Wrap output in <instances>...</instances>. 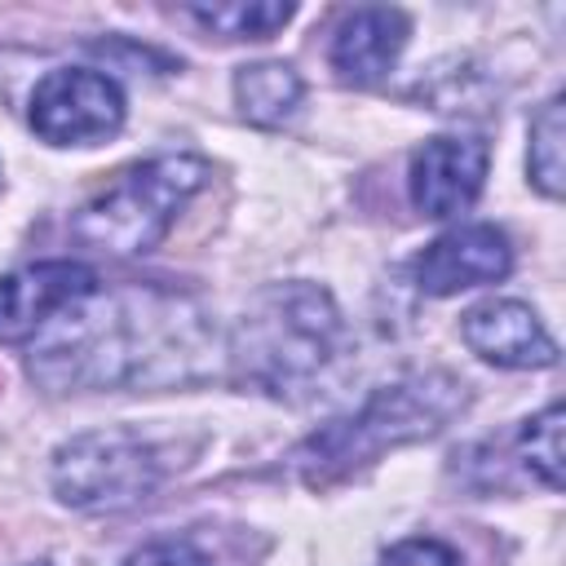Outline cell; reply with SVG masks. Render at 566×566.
<instances>
[{"label":"cell","instance_id":"6da1fadb","mask_svg":"<svg viewBox=\"0 0 566 566\" xmlns=\"http://www.w3.org/2000/svg\"><path fill=\"white\" fill-rule=\"evenodd\" d=\"M340 310L314 283H274L239 318L230 336L234 376L261 394L305 389L340 345Z\"/></svg>","mask_w":566,"mask_h":566},{"label":"cell","instance_id":"7a4b0ae2","mask_svg":"<svg viewBox=\"0 0 566 566\" xmlns=\"http://www.w3.org/2000/svg\"><path fill=\"white\" fill-rule=\"evenodd\" d=\"M460 407H464V385L455 376H442V371L411 376V380L376 389L363 402V411L318 429L305 447H296L292 460L310 486H327L354 473L358 464L376 460L385 447H402V442H420L438 433Z\"/></svg>","mask_w":566,"mask_h":566},{"label":"cell","instance_id":"3957f363","mask_svg":"<svg viewBox=\"0 0 566 566\" xmlns=\"http://www.w3.org/2000/svg\"><path fill=\"white\" fill-rule=\"evenodd\" d=\"M203 181H208L203 159H195V155H155L146 164L124 168L102 195H93L75 212L71 230H75L80 243L115 252V256L150 252Z\"/></svg>","mask_w":566,"mask_h":566},{"label":"cell","instance_id":"277c9868","mask_svg":"<svg viewBox=\"0 0 566 566\" xmlns=\"http://www.w3.org/2000/svg\"><path fill=\"white\" fill-rule=\"evenodd\" d=\"M159 482V460L150 442L133 429H88L57 447L53 491L80 513H115L146 500Z\"/></svg>","mask_w":566,"mask_h":566},{"label":"cell","instance_id":"5b68a950","mask_svg":"<svg viewBox=\"0 0 566 566\" xmlns=\"http://www.w3.org/2000/svg\"><path fill=\"white\" fill-rule=\"evenodd\" d=\"M35 137L53 146H88L124 124V93L111 75L88 66H57L31 88L27 111Z\"/></svg>","mask_w":566,"mask_h":566},{"label":"cell","instance_id":"8992f818","mask_svg":"<svg viewBox=\"0 0 566 566\" xmlns=\"http://www.w3.org/2000/svg\"><path fill=\"white\" fill-rule=\"evenodd\" d=\"M97 274L84 261H35L0 279V345L31 340L53 314L84 301Z\"/></svg>","mask_w":566,"mask_h":566},{"label":"cell","instance_id":"52a82bcc","mask_svg":"<svg viewBox=\"0 0 566 566\" xmlns=\"http://www.w3.org/2000/svg\"><path fill=\"white\" fill-rule=\"evenodd\" d=\"M513 270V248L509 234L491 221L455 226L438 234L420 256H416V283L429 296H455L464 287L500 283Z\"/></svg>","mask_w":566,"mask_h":566},{"label":"cell","instance_id":"ba28073f","mask_svg":"<svg viewBox=\"0 0 566 566\" xmlns=\"http://www.w3.org/2000/svg\"><path fill=\"white\" fill-rule=\"evenodd\" d=\"M486 181V142L433 137L411 155V199L424 217H460Z\"/></svg>","mask_w":566,"mask_h":566},{"label":"cell","instance_id":"9c48e42d","mask_svg":"<svg viewBox=\"0 0 566 566\" xmlns=\"http://www.w3.org/2000/svg\"><path fill=\"white\" fill-rule=\"evenodd\" d=\"M464 345L495 367H553L557 340L522 301H482L460 318Z\"/></svg>","mask_w":566,"mask_h":566},{"label":"cell","instance_id":"30bf717a","mask_svg":"<svg viewBox=\"0 0 566 566\" xmlns=\"http://www.w3.org/2000/svg\"><path fill=\"white\" fill-rule=\"evenodd\" d=\"M407 13L389 9V4H367L354 9L336 35H332V66L345 84H376L385 80V71H394L398 53L407 49Z\"/></svg>","mask_w":566,"mask_h":566},{"label":"cell","instance_id":"8fae6325","mask_svg":"<svg viewBox=\"0 0 566 566\" xmlns=\"http://www.w3.org/2000/svg\"><path fill=\"white\" fill-rule=\"evenodd\" d=\"M301 93H305V84L287 62H252V66H239V75H234V102H239L243 119L256 128L287 124L301 106Z\"/></svg>","mask_w":566,"mask_h":566},{"label":"cell","instance_id":"7c38bea8","mask_svg":"<svg viewBox=\"0 0 566 566\" xmlns=\"http://www.w3.org/2000/svg\"><path fill=\"white\" fill-rule=\"evenodd\" d=\"M296 9L274 0H234V4H190V18L226 40H265L274 35Z\"/></svg>","mask_w":566,"mask_h":566},{"label":"cell","instance_id":"4fadbf2b","mask_svg":"<svg viewBox=\"0 0 566 566\" xmlns=\"http://www.w3.org/2000/svg\"><path fill=\"white\" fill-rule=\"evenodd\" d=\"M562 137H566L562 97H548V102L539 106V115L531 119V155H526L531 181H535V190L548 195V199L562 195Z\"/></svg>","mask_w":566,"mask_h":566},{"label":"cell","instance_id":"5bb4252c","mask_svg":"<svg viewBox=\"0 0 566 566\" xmlns=\"http://www.w3.org/2000/svg\"><path fill=\"white\" fill-rule=\"evenodd\" d=\"M517 447H522V464L548 491H557L562 486V402H548L539 416H531L517 433Z\"/></svg>","mask_w":566,"mask_h":566},{"label":"cell","instance_id":"9a60e30c","mask_svg":"<svg viewBox=\"0 0 566 566\" xmlns=\"http://www.w3.org/2000/svg\"><path fill=\"white\" fill-rule=\"evenodd\" d=\"M124 566H212V557L199 553L190 539H155V544L137 548Z\"/></svg>","mask_w":566,"mask_h":566},{"label":"cell","instance_id":"2e32d148","mask_svg":"<svg viewBox=\"0 0 566 566\" xmlns=\"http://www.w3.org/2000/svg\"><path fill=\"white\" fill-rule=\"evenodd\" d=\"M376 566H460V557L442 539H402Z\"/></svg>","mask_w":566,"mask_h":566},{"label":"cell","instance_id":"e0dca14e","mask_svg":"<svg viewBox=\"0 0 566 566\" xmlns=\"http://www.w3.org/2000/svg\"><path fill=\"white\" fill-rule=\"evenodd\" d=\"M35 566H49V562H35Z\"/></svg>","mask_w":566,"mask_h":566}]
</instances>
